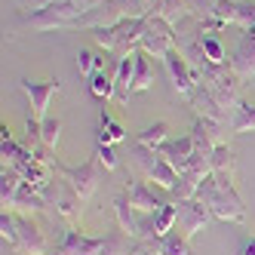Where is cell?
I'll use <instances>...</instances> for the list:
<instances>
[{"label":"cell","mask_w":255,"mask_h":255,"mask_svg":"<svg viewBox=\"0 0 255 255\" xmlns=\"http://www.w3.org/2000/svg\"><path fill=\"white\" fill-rule=\"evenodd\" d=\"M197 200H203L209 206V212L222 222H237L240 225L246 218V209H243V200L234 188V175H206L203 185L197 191Z\"/></svg>","instance_id":"obj_1"},{"label":"cell","mask_w":255,"mask_h":255,"mask_svg":"<svg viewBox=\"0 0 255 255\" xmlns=\"http://www.w3.org/2000/svg\"><path fill=\"white\" fill-rule=\"evenodd\" d=\"M0 234H3V243L15 255H43L46 252L43 231L9 209H3V215H0Z\"/></svg>","instance_id":"obj_2"},{"label":"cell","mask_w":255,"mask_h":255,"mask_svg":"<svg viewBox=\"0 0 255 255\" xmlns=\"http://www.w3.org/2000/svg\"><path fill=\"white\" fill-rule=\"evenodd\" d=\"M144 22H148V15H144V19H123L114 28H99L93 37H96V43L105 52L123 59V56H132V52L138 49L141 34H144Z\"/></svg>","instance_id":"obj_3"},{"label":"cell","mask_w":255,"mask_h":255,"mask_svg":"<svg viewBox=\"0 0 255 255\" xmlns=\"http://www.w3.org/2000/svg\"><path fill=\"white\" fill-rule=\"evenodd\" d=\"M175 46H178L175 25H169L163 15H148L138 49H144V52H148V56H154V59H166Z\"/></svg>","instance_id":"obj_4"},{"label":"cell","mask_w":255,"mask_h":255,"mask_svg":"<svg viewBox=\"0 0 255 255\" xmlns=\"http://www.w3.org/2000/svg\"><path fill=\"white\" fill-rule=\"evenodd\" d=\"M49 169L56 172L59 178H65L71 188H74V194L80 197V200H89L96 194V188H99V157H93V160H86V163H80V166H62L59 160H52L49 163Z\"/></svg>","instance_id":"obj_5"},{"label":"cell","mask_w":255,"mask_h":255,"mask_svg":"<svg viewBox=\"0 0 255 255\" xmlns=\"http://www.w3.org/2000/svg\"><path fill=\"white\" fill-rule=\"evenodd\" d=\"M83 15V9L74 3V0H56L52 6L40 9V12H31L25 25L34 31H52V28H74V22Z\"/></svg>","instance_id":"obj_6"},{"label":"cell","mask_w":255,"mask_h":255,"mask_svg":"<svg viewBox=\"0 0 255 255\" xmlns=\"http://www.w3.org/2000/svg\"><path fill=\"white\" fill-rule=\"evenodd\" d=\"M22 93L31 99V111H34V117H28V129L40 132V123L49 117V102L62 93V83L59 80H46V83L22 80Z\"/></svg>","instance_id":"obj_7"},{"label":"cell","mask_w":255,"mask_h":255,"mask_svg":"<svg viewBox=\"0 0 255 255\" xmlns=\"http://www.w3.org/2000/svg\"><path fill=\"white\" fill-rule=\"evenodd\" d=\"M40 194H43V200H46V206H56V212L65 218V222H77L83 200L74 194V188H71L65 178H49Z\"/></svg>","instance_id":"obj_8"},{"label":"cell","mask_w":255,"mask_h":255,"mask_svg":"<svg viewBox=\"0 0 255 255\" xmlns=\"http://www.w3.org/2000/svg\"><path fill=\"white\" fill-rule=\"evenodd\" d=\"M135 154H138V163H141V169L148 172L151 181H157L163 191H172L175 188V181H178L181 172L160 151H154V148H138V144H135Z\"/></svg>","instance_id":"obj_9"},{"label":"cell","mask_w":255,"mask_h":255,"mask_svg":"<svg viewBox=\"0 0 255 255\" xmlns=\"http://www.w3.org/2000/svg\"><path fill=\"white\" fill-rule=\"evenodd\" d=\"M188 102H191V108L197 111V117H206V120H215V123H222V126H231V111L200 80L194 86V93L188 96Z\"/></svg>","instance_id":"obj_10"},{"label":"cell","mask_w":255,"mask_h":255,"mask_svg":"<svg viewBox=\"0 0 255 255\" xmlns=\"http://www.w3.org/2000/svg\"><path fill=\"white\" fill-rule=\"evenodd\" d=\"M163 65H166L169 77H172L175 93L191 96V93H194V86H197V71H194V68H191V62L185 59V52H178V46H175L169 56L163 59Z\"/></svg>","instance_id":"obj_11"},{"label":"cell","mask_w":255,"mask_h":255,"mask_svg":"<svg viewBox=\"0 0 255 255\" xmlns=\"http://www.w3.org/2000/svg\"><path fill=\"white\" fill-rule=\"evenodd\" d=\"M102 246H105V237H89L77 228H68L56 255H102Z\"/></svg>","instance_id":"obj_12"},{"label":"cell","mask_w":255,"mask_h":255,"mask_svg":"<svg viewBox=\"0 0 255 255\" xmlns=\"http://www.w3.org/2000/svg\"><path fill=\"white\" fill-rule=\"evenodd\" d=\"M209 206L203 203V200H178V228L185 237H194L197 231H203L206 222H209Z\"/></svg>","instance_id":"obj_13"},{"label":"cell","mask_w":255,"mask_h":255,"mask_svg":"<svg viewBox=\"0 0 255 255\" xmlns=\"http://www.w3.org/2000/svg\"><path fill=\"white\" fill-rule=\"evenodd\" d=\"M231 71L240 80H252L255 77V37L252 34H243L240 43H237L234 56H231Z\"/></svg>","instance_id":"obj_14"},{"label":"cell","mask_w":255,"mask_h":255,"mask_svg":"<svg viewBox=\"0 0 255 255\" xmlns=\"http://www.w3.org/2000/svg\"><path fill=\"white\" fill-rule=\"evenodd\" d=\"M222 132H225V126L215 123V120H206V117H197L194 129H191L197 151L200 154H209V157H212V151L218 148V144H222Z\"/></svg>","instance_id":"obj_15"},{"label":"cell","mask_w":255,"mask_h":255,"mask_svg":"<svg viewBox=\"0 0 255 255\" xmlns=\"http://www.w3.org/2000/svg\"><path fill=\"white\" fill-rule=\"evenodd\" d=\"M123 197L129 200V206L135 209V212H160L163 206V200L144 185V181H129V185H126V191H123Z\"/></svg>","instance_id":"obj_16"},{"label":"cell","mask_w":255,"mask_h":255,"mask_svg":"<svg viewBox=\"0 0 255 255\" xmlns=\"http://www.w3.org/2000/svg\"><path fill=\"white\" fill-rule=\"evenodd\" d=\"M157 151L166 157L178 172H185V166L191 163V157H194V151H197V144H194V135L188 132V135H181V138H169V141L163 144V148H157Z\"/></svg>","instance_id":"obj_17"},{"label":"cell","mask_w":255,"mask_h":255,"mask_svg":"<svg viewBox=\"0 0 255 255\" xmlns=\"http://www.w3.org/2000/svg\"><path fill=\"white\" fill-rule=\"evenodd\" d=\"M132 71H135V59L123 56L117 59V71H114V102L126 105L132 96Z\"/></svg>","instance_id":"obj_18"},{"label":"cell","mask_w":255,"mask_h":255,"mask_svg":"<svg viewBox=\"0 0 255 255\" xmlns=\"http://www.w3.org/2000/svg\"><path fill=\"white\" fill-rule=\"evenodd\" d=\"M132 59H135V71H132V96H135V93H144V89L154 86V65L144 49H135Z\"/></svg>","instance_id":"obj_19"},{"label":"cell","mask_w":255,"mask_h":255,"mask_svg":"<svg viewBox=\"0 0 255 255\" xmlns=\"http://www.w3.org/2000/svg\"><path fill=\"white\" fill-rule=\"evenodd\" d=\"M114 215H117L120 231H126V234L132 237V240H138V212L129 206V200H126L123 194L114 197Z\"/></svg>","instance_id":"obj_20"},{"label":"cell","mask_w":255,"mask_h":255,"mask_svg":"<svg viewBox=\"0 0 255 255\" xmlns=\"http://www.w3.org/2000/svg\"><path fill=\"white\" fill-rule=\"evenodd\" d=\"M169 141V126L166 123H151V126H144V129L135 135V144L138 148H163V144Z\"/></svg>","instance_id":"obj_21"},{"label":"cell","mask_w":255,"mask_h":255,"mask_svg":"<svg viewBox=\"0 0 255 255\" xmlns=\"http://www.w3.org/2000/svg\"><path fill=\"white\" fill-rule=\"evenodd\" d=\"M252 129H255V105L243 99L240 105H237L234 117H231V132L243 135V132H252Z\"/></svg>","instance_id":"obj_22"},{"label":"cell","mask_w":255,"mask_h":255,"mask_svg":"<svg viewBox=\"0 0 255 255\" xmlns=\"http://www.w3.org/2000/svg\"><path fill=\"white\" fill-rule=\"evenodd\" d=\"M135 246H132V237L126 231H108L105 234V246H102V255H129Z\"/></svg>","instance_id":"obj_23"},{"label":"cell","mask_w":255,"mask_h":255,"mask_svg":"<svg viewBox=\"0 0 255 255\" xmlns=\"http://www.w3.org/2000/svg\"><path fill=\"white\" fill-rule=\"evenodd\" d=\"M123 138H126V129L108 111H102V117H99V144H114V141H123Z\"/></svg>","instance_id":"obj_24"},{"label":"cell","mask_w":255,"mask_h":255,"mask_svg":"<svg viewBox=\"0 0 255 255\" xmlns=\"http://www.w3.org/2000/svg\"><path fill=\"white\" fill-rule=\"evenodd\" d=\"M160 252H163V255H194L191 237L178 234V231H169V234L160 240Z\"/></svg>","instance_id":"obj_25"},{"label":"cell","mask_w":255,"mask_h":255,"mask_svg":"<svg viewBox=\"0 0 255 255\" xmlns=\"http://www.w3.org/2000/svg\"><path fill=\"white\" fill-rule=\"evenodd\" d=\"M89 93L96 99H114V74H108V71H96L93 77H89Z\"/></svg>","instance_id":"obj_26"},{"label":"cell","mask_w":255,"mask_h":255,"mask_svg":"<svg viewBox=\"0 0 255 255\" xmlns=\"http://www.w3.org/2000/svg\"><path fill=\"white\" fill-rule=\"evenodd\" d=\"M59 135H62V120H59V117H46V120L40 123V132H37L40 144H43L46 151H56Z\"/></svg>","instance_id":"obj_27"},{"label":"cell","mask_w":255,"mask_h":255,"mask_svg":"<svg viewBox=\"0 0 255 255\" xmlns=\"http://www.w3.org/2000/svg\"><path fill=\"white\" fill-rule=\"evenodd\" d=\"M234 166H237L234 151L228 148V144H218V148L212 151V172L215 175H234Z\"/></svg>","instance_id":"obj_28"},{"label":"cell","mask_w":255,"mask_h":255,"mask_svg":"<svg viewBox=\"0 0 255 255\" xmlns=\"http://www.w3.org/2000/svg\"><path fill=\"white\" fill-rule=\"evenodd\" d=\"M154 222H157V240H163V237L172 231V225L178 222V203H166L154 215Z\"/></svg>","instance_id":"obj_29"},{"label":"cell","mask_w":255,"mask_h":255,"mask_svg":"<svg viewBox=\"0 0 255 255\" xmlns=\"http://www.w3.org/2000/svg\"><path fill=\"white\" fill-rule=\"evenodd\" d=\"M200 46H203V56L212 62V65H228L225 59V46L218 37H212V34H200Z\"/></svg>","instance_id":"obj_30"},{"label":"cell","mask_w":255,"mask_h":255,"mask_svg":"<svg viewBox=\"0 0 255 255\" xmlns=\"http://www.w3.org/2000/svg\"><path fill=\"white\" fill-rule=\"evenodd\" d=\"M102 68H105V62L96 56L93 49H80V52H77V71H80V74L93 77L96 71H102Z\"/></svg>","instance_id":"obj_31"},{"label":"cell","mask_w":255,"mask_h":255,"mask_svg":"<svg viewBox=\"0 0 255 255\" xmlns=\"http://www.w3.org/2000/svg\"><path fill=\"white\" fill-rule=\"evenodd\" d=\"M96 157L105 169H117V154H114L111 144H96Z\"/></svg>","instance_id":"obj_32"},{"label":"cell","mask_w":255,"mask_h":255,"mask_svg":"<svg viewBox=\"0 0 255 255\" xmlns=\"http://www.w3.org/2000/svg\"><path fill=\"white\" fill-rule=\"evenodd\" d=\"M52 3H56V0H19V6L22 9H31V12H40V9H46Z\"/></svg>","instance_id":"obj_33"},{"label":"cell","mask_w":255,"mask_h":255,"mask_svg":"<svg viewBox=\"0 0 255 255\" xmlns=\"http://www.w3.org/2000/svg\"><path fill=\"white\" fill-rule=\"evenodd\" d=\"M240 255H255V237H246L240 243Z\"/></svg>","instance_id":"obj_34"},{"label":"cell","mask_w":255,"mask_h":255,"mask_svg":"<svg viewBox=\"0 0 255 255\" xmlns=\"http://www.w3.org/2000/svg\"><path fill=\"white\" fill-rule=\"evenodd\" d=\"M246 34H252V37H255V25H252V31H246Z\"/></svg>","instance_id":"obj_35"},{"label":"cell","mask_w":255,"mask_h":255,"mask_svg":"<svg viewBox=\"0 0 255 255\" xmlns=\"http://www.w3.org/2000/svg\"><path fill=\"white\" fill-rule=\"evenodd\" d=\"M129 255H138V252H135V249H132V252H129Z\"/></svg>","instance_id":"obj_36"},{"label":"cell","mask_w":255,"mask_h":255,"mask_svg":"<svg viewBox=\"0 0 255 255\" xmlns=\"http://www.w3.org/2000/svg\"><path fill=\"white\" fill-rule=\"evenodd\" d=\"M148 3H151V0H148Z\"/></svg>","instance_id":"obj_37"}]
</instances>
